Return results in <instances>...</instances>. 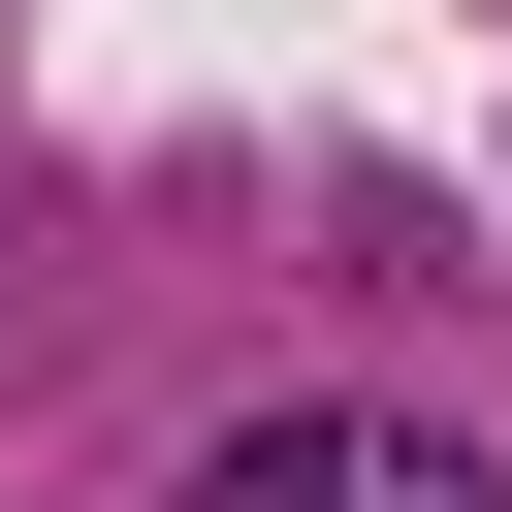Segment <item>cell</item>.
Masks as SVG:
<instances>
[{
  "label": "cell",
  "mask_w": 512,
  "mask_h": 512,
  "mask_svg": "<svg viewBox=\"0 0 512 512\" xmlns=\"http://www.w3.org/2000/svg\"><path fill=\"white\" fill-rule=\"evenodd\" d=\"M192 512H512V480H480L448 416H224V448H192Z\"/></svg>",
  "instance_id": "cell-1"
}]
</instances>
